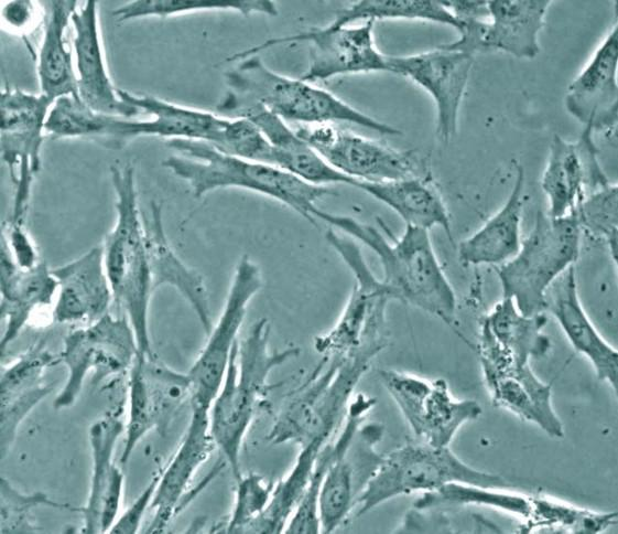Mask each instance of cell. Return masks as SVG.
Returning a JSON list of instances; mask_svg holds the SVG:
<instances>
[{
    "label": "cell",
    "instance_id": "1",
    "mask_svg": "<svg viewBox=\"0 0 618 534\" xmlns=\"http://www.w3.org/2000/svg\"><path fill=\"white\" fill-rule=\"evenodd\" d=\"M315 220L341 231L370 248L378 257L392 300L418 308L436 317L449 327L456 321V296L434 250L430 231L405 226L395 237L384 226L390 238L355 217L313 211Z\"/></svg>",
    "mask_w": 618,
    "mask_h": 534
},
{
    "label": "cell",
    "instance_id": "2",
    "mask_svg": "<svg viewBox=\"0 0 618 534\" xmlns=\"http://www.w3.org/2000/svg\"><path fill=\"white\" fill-rule=\"evenodd\" d=\"M270 331L268 319L260 318L235 344L223 384L209 408L213 439L235 480L241 476L240 451L247 432L274 387L269 383L271 373L301 353L297 346L272 350Z\"/></svg>",
    "mask_w": 618,
    "mask_h": 534
},
{
    "label": "cell",
    "instance_id": "3",
    "mask_svg": "<svg viewBox=\"0 0 618 534\" xmlns=\"http://www.w3.org/2000/svg\"><path fill=\"white\" fill-rule=\"evenodd\" d=\"M177 151L162 161L163 167L185 181L195 197L218 189H241L275 200L315 224L316 203L333 194L327 186L307 183L269 163L225 153L214 146L195 140L170 139Z\"/></svg>",
    "mask_w": 618,
    "mask_h": 534
},
{
    "label": "cell",
    "instance_id": "4",
    "mask_svg": "<svg viewBox=\"0 0 618 534\" xmlns=\"http://www.w3.org/2000/svg\"><path fill=\"white\" fill-rule=\"evenodd\" d=\"M110 178L116 196V223L102 245L113 301L124 310L140 354L152 356L149 310L155 291L151 276L144 221L139 209L134 168L113 163Z\"/></svg>",
    "mask_w": 618,
    "mask_h": 534
},
{
    "label": "cell",
    "instance_id": "5",
    "mask_svg": "<svg viewBox=\"0 0 618 534\" xmlns=\"http://www.w3.org/2000/svg\"><path fill=\"white\" fill-rule=\"evenodd\" d=\"M226 72L228 90L234 100L263 106L284 120L302 125L349 122L380 135L397 136L400 130L353 107L333 93L305 79L274 72L259 56L251 54L234 60Z\"/></svg>",
    "mask_w": 618,
    "mask_h": 534
},
{
    "label": "cell",
    "instance_id": "6",
    "mask_svg": "<svg viewBox=\"0 0 618 534\" xmlns=\"http://www.w3.org/2000/svg\"><path fill=\"white\" fill-rule=\"evenodd\" d=\"M376 355L360 352L347 356H322L274 417L265 440L270 445L294 444L300 448L326 444L344 419L354 392Z\"/></svg>",
    "mask_w": 618,
    "mask_h": 534
},
{
    "label": "cell",
    "instance_id": "7",
    "mask_svg": "<svg viewBox=\"0 0 618 534\" xmlns=\"http://www.w3.org/2000/svg\"><path fill=\"white\" fill-rule=\"evenodd\" d=\"M376 403L364 393L354 395L337 437L329 440L332 457L318 493L321 533H332L346 521L382 460L376 447L384 427L365 423Z\"/></svg>",
    "mask_w": 618,
    "mask_h": 534
},
{
    "label": "cell",
    "instance_id": "8",
    "mask_svg": "<svg viewBox=\"0 0 618 534\" xmlns=\"http://www.w3.org/2000/svg\"><path fill=\"white\" fill-rule=\"evenodd\" d=\"M582 231L574 213L551 217L538 211L518 253L498 266L502 297L525 316L545 313L550 287L577 261Z\"/></svg>",
    "mask_w": 618,
    "mask_h": 534
},
{
    "label": "cell",
    "instance_id": "9",
    "mask_svg": "<svg viewBox=\"0 0 618 534\" xmlns=\"http://www.w3.org/2000/svg\"><path fill=\"white\" fill-rule=\"evenodd\" d=\"M325 238L353 275L354 286L335 324L316 335L314 350L322 356H346L360 352L378 355L389 343L387 307L389 289L368 266L359 245L332 227Z\"/></svg>",
    "mask_w": 618,
    "mask_h": 534
},
{
    "label": "cell",
    "instance_id": "10",
    "mask_svg": "<svg viewBox=\"0 0 618 534\" xmlns=\"http://www.w3.org/2000/svg\"><path fill=\"white\" fill-rule=\"evenodd\" d=\"M451 482L507 489L498 474L480 471L462 461L448 446L410 442L383 456L356 503L357 516L400 495L436 490Z\"/></svg>",
    "mask_w": 618,
    "mask_h": 534
},
{
    "label": "cell",
    "instance_id": "11",
    "mask_svg": "<svg viewBox=\"0 0 618 534\" xmlns=\"http://www.w3.org/2000/svg\"><path fill=\"white\" fill-rule=\"evenodd\" d=\"M138 353L135 335L126 316L115 317L108 312L99 320L71 331L58 353L67 377L53 407L59 410L73 406L89 373H93L94 383L129 373Z\"/></svg>",
    "mask_w": 618,
    "mask_h": 534
},
{
    "label": "cell",
    "instance_id": "12",
    "mask_svg": "<svg viewBox=\"0 0 618 534\" xmlns=\"http://www.w3.org/2000/svg\"><path fill=\"white\" fill-rule=\"evenodd\" d=\"M375 21L335 26L327 24L308 31L272 38L263 43L245 50L228 61L260 54L261 52L293 42H306L310 62L301 78L314 83L332 79L341 75L389 72L388 55L376 45Z\"/></svg>",
    "mask_w": 618,
    "mask_h": 534
},
{
    "label": "cell",
    "instance_id": "13",
    "mask_svg": "<svg viewBox=\"0 0 618 534\" xmlns=\"http://www.w3.org/2000/svg\"><path fill=\"white\" fill-rule=\"evenodd\" d=\"M379 378L413 434L432 446H449L464 424L481 415L479 403L455 398L444 378L395 370H380Z\"/></svg>",
    "mask_w": 618,
    "mask_h": 534
},
{
    "label": "cell",
    "instance_id": "14",
    "mask_svg": "<svg viewBox=\"0 0 618 534\" xmlns=\"http://www.w3.org/2000/svg\"><path fill=\"white\" fill-rule=\"evenodd\" d=\"M52 104L42 94L19 88L8 87L1 93V156L14 185L11 223L24 224Z\"/></svg>",
    "mask_w": 618,
    "mask_h": 534
},
{
    "label": "cell",
    "instance_id": "15",
    "mask_svg": "<svg viewBox=\"0 0 618 534\" xmlns=\"http://www.w3.org/2000/svg\"><path fill=\"white\" fill-rule=\"evenodd\" d=\"M263 286L259 265L248 255L236 264L226 300L218 320L207 335V341L187 372L192 382L189 405L210 408L216 397L238 334L245 321L248 306Z\"/></svg>",
    "mask_w": 618,
    "mask_h": 534
},
{
    "label": "cell",
    "instance_id": "16",
    "mask_svg": "<svg viewBox=\"0 0 618 534\" xmlns=\"http://www.w3.org/2000/svg\"><path fill=\"white\" fill-rule=\"evenodd\" d=\"M295 131L332 168L355 182H382L421 174L414 152L394 149L334 124L300 125Z\"/></svg>",
    "mask_w": 618,
    "mask_h": 534
},
{
    "label": "cell",
    "instance_id": "17",
    "mask_svg": "<svg viewBox=\"0 0 618 534\" xmlns=\"http://www.w3.org/2000/svg\"><path fill=\"white\" fill-rule=\"evenodd\" d=\"M474 57L442 44L416 54L388 55L389 72L411 79L434 100L436 135L443 142H448L457 132Z\"/></svg>",
    "mask_w": 618,
    "mask_h": 534
},
{
    "label": "cell",
    "instance_id": "18",
    "mask_svg": "<svg viewBox=\"0 0 618 534\" xmlns=\"http://www.w3.org/2000/svg\"><path fill=\"white\" fill-rule=\"evenodd\" d=\"M593 134L584 127L577 141L553 136L541 178L549 216L572 213L589 192L610 182L600 165Z\"/></svg>",
    "mask_w": 618,
    "mask_h": 534
},
{
    "label": "cell",
    "instance_id": "19",
    "mask_svg": "<svg viewBox=\"0 0 618 534\" xmlns=\"http://www.w3.org/2000/svg\"><path fill=\"white\" fill-rule=\"evenodd\" d=\"M217 109L227 117L246 118L264 135L272 149V165L319 186L355 181L332 168L284 119L254 103L223 96Z\"/></svg>",
    "mask_w": 618,
    "mask_h": 534
},
{
    "label": "cell",
    "instance_id": "20",
    "mask_svg": "<svg viewBox=\"0 0 618 534\" xmlns=\"http://www.w3.org/2000/svg\"><path fill=\"white\" fill-rule=\"evenodd\" d=\"M617 23L583 70L568 84L564 97L567 113L593 131L614 135L618 117Z\"/></svg>",
    "mask_w": 618,
    "mask_h": 534
},
{
    "label": "cell",
    "instance_id": "21",
    "mask_svg": "<svg viewBox=\"0 0 618 534\" xmlns=\"http://www.w3.org/2000/svg\"><path fill=\"white\" fill-rule=\"evenodd\" d=\"M78 96L95 111L133 118L141 114L124 102L109 75L100 35L98 3L84 1L71 20Z\"/></svg>",
    "mask_w": 618,
    "mask_h": 534
},
{
    "label": "cell",
    "instance_id": "22",
    "mask_svg": "<svg viewBox=\"0 0 618 534\" xmlns=\"http://www.w3.org/2000/svg\"><path fill=\"white\" fill-rule=\"evenodd\" d=\"M59 363L44 343H36L8 365L0 377V457L10 452L22 421L53 392L44 382L48 367Z\"/></svg>",
    "mask_w": 618,
    "mask_h": 534
},
{
    "label": "cell",
    "instance_id": "23",
    "mask_svg": "<svg viewBox=\"0 0 618 534\" xmlns=\"http://www.w3.org/2000/svg\"><path fill=\"white\" fill-rule=\"evenodd\" d=\"M185 435L169 466L159 476L151 502L153 520L147 533H163L172 517L185 503V493L197 470L216 448L209 427V408L191 406Z\"/></svg>",
    "mask_w": 618,
    "mask_h": 534
},
{
    "label": "cell",
    "instance_id": "24",
    "mask_svg": "<svg viewBox=\"0 0 618 534\" xmlns=\"http://www.w3.org/2000/svg\"><path fill=\"white\" fill-rule=\"evenodd\" d=\"M52 271L58 284L52 313L54 322L90 324L109 312L113 293L102 246L93 247Z\"/></svg>",
    "mask_w": 618,
    "mask_h": 534
},
{
    "label": "cell",
    "instance_id": "25",
    "mask_svg": "<svg viewBox=\"0 0 618 534\" xmlns=\"http://www.w3.org/2000/svg\"><path fill=\"white\" fill-rule=\"evenodd\" d=\"M546 324L545 313L525 316L510 298L502 297L480 319L478 350L512 367L529 365L532 359L545 356L551 349L543 331Z\"/></svg>",
    "mask_w": 618,
    "mask_h": 534
},
{
    "label": "cell",
    "instance_id": "26",
    "mask_svg": "<svg viewBox=\"0 0 618 534\" xmlns=\"http://www.w3.org/2000/svg\"><path fill=\"white\" fill-rule=\"evenodd\" d=\"M546 302V311L554 317L574 350L589 361L598 380L616 392L618 353L587 316L579 299L574 267L550 287Z\"/></svg>",
    "mask_w": 618,
    "mask_h": 534
},
{
    "label": "cell",
    "instance_id": "27",
    "mask_svg": "<svg viewBox=\"0 0 618 534\" xmlns=\"http://www.w3.org/2000/svg\"><path fill=\"white\" fill-rule=\"evenodd\" d=\"M552 1H487L488 18L481 20L476 53L503 52L518 58L540 53L539 34Z\"/></svg>",
    "mask_w": 618,
    "mask_h": 534
},
{
    "label": "cell",
    "instance_id": "28",
    "mask_svg": "<svg viewBox=\"0 0 618 534\" xmlns=\"http://www.w3.org/2000/svg\"><path fill=\"white\" fill-rule=\"evenodd\" d=\"M57 280L42 260L37 266L23 269L1 242L0 316L4 330L0 340L1 352L17 339L33 312L50 306L57 293Z\"/></svg>",
    "mask_w": 618,
    "mask_h": 534
},
{
    "label": "cell",
    "instance_id": "29",
    "mask_svg": "<svg viewBox=\"0 0 618 534\" xmlns=\"http://www.w3.org/2000/svg\"><path fill=\"white\" fill-rule=\"evenodd\" d=\"M524 185V169L518 163L512 188L502 206L477 231L459 242L457 255L462 264L500 266L518 253L523 239Z\"/></svg>",
    "mask_w": 618,
    "mask_h": 534
},
{
    "label": "cell",
    "instance_id": "30",
    "mask_svg": "<svg viewBox=\"0 0 618 534\" xmlns=\"http://www.w3.org/2000/svg\"><path fill=\"white\" fill-rule=\"evenodd\" d=\"M147 250L154 289L170 286L187 301L196 314L206 337L213 328L208 291L203 276L187 266L172 248L165 234L162 207L150 203L144 220Z\"/></svg>",
    "mask_w": 618,
    "mask_h": 534
},
{
    "label": "cell",
    "instance_id": "31",
    "mask_svg": "<svg viewBox=\"0 0 618 534\" xmlns=\"http://www.w3.org/2000/svg\"><path fill=\"white\" fill-rule=\"evenodd\" d=\"M119 96L140 113L153 116L138 120L137 134L170 139L203 141L219 148L230 117L186 107L151 95H137L118 89Z\"/></svg>",
    "mask_w": 618,
    "mask_h": 534
},
{
    "label": "cell",
    "instance_id": "32",
    "mask_svg": "<svg viewBox=\"0 0 618 534\" xmlns=\"http://www.w3.org/2000/svg\"><path fill=\"white\" fill-rule=\"evenodd\" d=\"M354 186L395 212L405 223L430 231L441 227L453 241L448 209L433 183L422 174L382 181H356Z\"/></svg>",
    "mask_w": 618,
    "mask_h": 534
},
{
    "label": "cell",
    "instance_id": "33",
    "mask_svg": "<svg viewBox=\"0 0 618 534\" xmlns=\"http://www.w3.org/2000/svg\"><path fill=\"white\" fill-rule=\"evenodd\" d=\"M43 13V36L37 55L41 94L53 103L62 96L78 95L75 64L65 31L78 1H37Z\"/></svg>",
    "mask_w": 618,
    "mask_h": 534
},
{
    "label": "cell",
    "instance_id": "34",
    "mask_svg": "<svg viewBox=\"0 0 618 534\" xmlns=\"http://www.w3.org/2000/svg\"><path fill=\"white\" fill-rule=\"evenodd\" d=\"M485 384L494 406L535 424L551 437L564 436L563 424L552 405L551 386L536 376L530 364Z\"/></svg>",
    "mask_w": 618,
    "mask_h": 534
},
{
    "label": "cell",
    "instance_id": "35",
    "mask_svg": "<svg viewBox=\"0 0 618 534\" xmlns=\"http://www.w3.org/2000/svg\"><path fill=\"white\" fill-rule=\"evenodd\" d=\"M122 432H124L122 421L112 414L100 417L89 427L88 439L91 450L89 492L85 505L77 510L83 515L82 533H100L102 499L117 467L113 463V453Z\"/></svg>",
    "mask_w": 618,
    "mask_h": 534
},
{
    "label": "cell",
    "instance_id": "36",
    "mask_svg": "<svg viewBox=\"0 0 618 534\" xmlns=\"http://www.w3.org/2000/svg\"><path fill=\"white\" fill-rule=\"evenodd\" d=\"M325 444L311 442L300 448L290 471L274 483L271 500L245 533H283L288 521L310 482L316 458Z\"/></svg>",
    "mask_w": 618,
    "mask_h": 534
},
{
    "label": "cell",
    "instance_id": "37",
    "mask_svg": "<svg viewBox=\"0 0 618 534\" xmlns=\"http://www.w3.org/2000/svg\"><path fill=\"white\" fill-rule=\"evenodd\" d=\"M369 20H425L453 26L458 33L463 28L442 1L429 0L356 1L339 9L329 24L341 26Z\"/></svg>",
    "mask_w": 618,
    "mask_h": 534
},
{
    "label": "cell",
    "instance_id": "38",
    "mask_svg": "<svg viewBox=\"0 0 618 534\" xmlns=\"http://www.w3.org/2000/svg\"><path fill=\"white\" fill-rule=\"evenodd\" d=\"M459 505L494 508L527 520L531 511V499L528 495L508 492L505 489L451 482L436 490L423 492L414 501L413 509L440 510L441 508Z\"/></svg>",
    "mask_w": 618,
    "mask_h": 534
},
{
    "label": "cell",
    "instance_id": "39",
    "mask_svg": "<svg viewBox=\"0 0 618 534\" xmlns=\"http://www.w3.org/2000/svg\"><path fill=\"white\" fill-rule=\"evenodd\" d=\"M531 511L522 531L546 528L562 533L596 534L617 523V512H594L545 496H530Z\"/></svg>",
    "mask_w": 618,
    "mask_h": 534
},
{
    "label": "cell",
    "instance_id": "40",
    "mask_svg": "<svg viewBox=\"0 0 618 534\" xmlns=\"http://www.w3.org/2000/svg\"><path fill=\"white\" fill-rule=\"evenodd\" d=\"M236 11L243 15L265 14L275 17L278 7L269 0H138L129 1L113 10L118 22L132 19L166 18L200 11Z\"/></svg>",
    "mask_w": 618,
    "mask_h": 534
},
{
    "label": "cell",
    "instance_id": "41",
    "mask_svg": "<svg viewBox=\"0 0 618 534\" xmlns=\"http://www.w3.org/2000/svg\"><path fill=\"white\" fill-rule=\"evenodd\" d=\"M582 234L605 243L617 264L618 241V186L616 183L589 192L573 211Z\"/></svg>",
    "mask_w": 618,
    "mask_h": 534
},
{
    "label": "cell",
    "instance_id": "42",
    "mask_svg": "<svg viewBox=\"0 0 618 534\" xmlns=\"http://www.w3.org/2000/svg\"><path fill=\"white\" fill-rule=\"evenodd\" d=\"M129 412L124 426V445L120 462L127 463L135 447L153 428H161L160 416L148 387L138 353L129 371Z\"/></svg>",
    "mask_w": 618,
    "mask_h": 534
},
{
    "label": "cell",
    "instance_id": "43",
    "mask_svg": "<svg viewBox=\"0 0 618 534\" xmlns=\"http://www.w3.org/2000/svg\"><path fill=\"white\" fill-rule=\"evenodd\" d=\"M40 506L76 511L78 508L51 499L46 493L36 491L23 493L7 478L0 481V533H36L33 511Z\"/></svg>",
    "mask_w": 618,
    "mask_h": 534
},
{
    "label": "cell",
    "instance_id": "44",
    "mask_svg": "<svg viewBox=\"0 0 618 534\" xmlns=\"http://www.w3.org/2000/svg\"><path fill=\"white\" fill-rule=\"evenodd\" d=\"M274 482L250 472L236 480L235 502L223 528L224 533H245L268 506Z\"/></svg>",
    "mask_w": 618,
    "mask_h": 534
},
{
    "label": "cell",
    "instance_id": "45",
    "mask_svg": "<svg viewBox=\"0 0 618 534\" xmlns=\"http://www.w3.org/2000/svg\"><path fill=\"white\" fill-rule=\"evenodd\" d=\"M1 242L9 249L14 263L23 269L33 268L42 261L36 245L25 229L24 224L11 223L9 221L4 223Z\"/></svg>",
    "mask_w": 618,
    "mask_h": 534
},
{
    "label": "cell",
    "instance_id": "46",
    "mask_svg": "<svg viewBox=\"0 0 618 534\" xmlns=\"http://www.w3.org/2000/svg\"><path fill=\"white\" fill-rule=\"evenodd\" d=\"M159 476L154 477L127 510L118 516L108 533L134 534L139 531L147 509L151 505Z\"/></svg>",
    "mask_w": 618,
    "mask_h": 534
},
{
    "label": "cell",
    "instance_id": "47",
    "mask_svg": "<svg viewBox=\"0 0 618 534\" xmlns=\"http://www.w3.org/2000/svg\"><path fill=\"white\" fill-rule=\"evenodd\" d=\"M37 20L36 4L33 1H7L1 8V22L4 30L23 34L35 25Z\"/></svg>",
    "mask_w": 618,
    "mask_h": 534
},
{
    "label": "cell",
    "instance_id": "48",
    "mask_svg": "<svg viewBox=\"0 0 618 534\" xmlns=\"http://www.w3.org/2000/svg\"><path fill=\"white\" fill-rule=\"evenodd\" d=\"M400 532H443L452 531L451 523L438 510L412 509L399 527Z\"/></svg>",
    "mask_w": 618,
    "mask_h": 534
},
{
    "label": "cell",
    "instance_id": "49",
    "mask_svg": "<svg viewBox=\"0 0 618 534\" xmlns=\"http://www.w3.org/2000/svg\"><path fill=\"white\" fill-rule=\"evenodd\" d=\"M124 477L120 468L116 467L108 489L104 495L100 511V533H108L118 519Z\"/></svg>",
    "mask_w": 618,
    "mask_h": 534
}]
</instances>
